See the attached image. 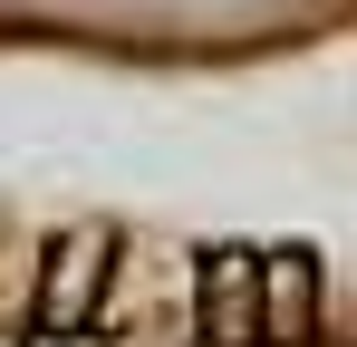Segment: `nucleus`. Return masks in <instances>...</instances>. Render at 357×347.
I'll return each mask as SVG.
<instances>
[{
  "label": "nucleus",
  "instance_id": "nucleus-2",
  "mask_svg": "<svg viewBox=\"0 0 357 347\" xmlns=\"http://www.w3.org/2000/svg\"><path fill=\"white\" fill-rule=\"evenodd\" d=\"M261 289H271V338L299 347V338H309V289H319L309 251H271V261H261Z\"/></svg>",
  "mask_w": 357,
  "mask_h": 347
},
{
  "label": "nucleus",
  "instance_id": "nucleus-1",
  "mask_svg": "<svg viewBox=\"0 0 357 347\" xmlns=\"http://www.w3.org/2000/svg\"><path fill=\"white\" fill-rule=\"evenodd\" d=\"M107 241H68L49 251V289H39V328H87V299L107 289Z\"/></svg>",
  "mask_w": 357,
  "mask_h": 347
}]
</instances>
